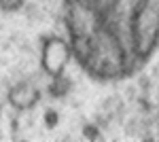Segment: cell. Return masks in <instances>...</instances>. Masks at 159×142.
Listing matches in <instances>:
<instances>
[{
  "instance_id": "cell-6",
  "label": "cell",
  "mask_w": 159,
  "mask_h": 142,
  "mask_svg": "<svg viewBox=\"0 0 159 142\" xmlns=\"http://www.w3.org/2000/svg\"><path fill=\"white\" fill-rule=\"evenodd\" d=\"M57 121H60V115H57L53 108H49V110L45 112V125H47V127H55Z\"/></svg>"
},
{
  "instance_id": "cell-4",
  "label": "cell",
  "mask_w": 159,
  "mask_h": 142,
  "mask_svg": "<svg viewBox=\"0 0 159 142\" xmlns=\"http://www.w3.org/2000/svg\"><path fill=\"white\" fill-rule=\"evenodd\" d=\"M68 89H70V83L64 79V74H61V76H55V83L51 85V94L53 95H64Z\"/></svg>"
},
{
  "instance_id": "cell-2",
  "label": "cell",
  "mask_w": 159,
  "mask_h": 142,
  "mask_svg": "<svg viewBox=\"0 0 159 142\" xmlns=\"http://www.w3.org/2000/svg\"><path fill=\"white\" fill-rule=\"evenodd\" d=\"M72 59L70 45L60 36H45L40 45V68L49 74L51 79L61 76L66 66Z\"/></svg>"
},
{
  "instance_id": "cell-3",
  "label": "cell",
  "mask_w": 159,
  "mask_h": 142,
  "mask_svg": "<svg viewBox=\"0 0 159 142\" xmlns=\"http://www.w3.org/2000/svg\"><path fill=\"white\" fill-rule=\"evenodd\" d=\"M9 104L15 106L17 110H30L38 104L40 100V94H38L36 87H32L30 83H17L9 89V95H7Z\"/></svg>"
},
{
  "instance_id": "cell-5",
  "label": "cell",
  "mask_w": 159,
  "mask_h": 142,
  "mask_svg": "<svg viewBox=\"0 0 159 142\" xmlns=\"http://www.w3.org/2000/svg\"><path fill=\"white\" fill-rule=\"evenodd\" d=\"M21 7H24V0H0V9L2 11L13 13V11H19Z\"/></svg>"
},
{
  "instance_id": "cell-1",
  "label": "cell",
  "mask_w": 159,
  "mask_h": 142,
  "mask_svg": "<svg viewBox=\"0 0 159 142\" xmlns=\"http://www.w3.org/2000/svg\"><path fill=\"white\" fill-rule=\"evenodd\" d=\"M76 64L98 81L134 76L159 47V0H64Z\"/></svg>"
}]
</instances>
